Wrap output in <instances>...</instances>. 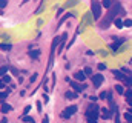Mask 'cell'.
<instances>
[{"label": "cell", "instance_id": "obj_1", "mask_svg": "<svg viewBox=\"0 0 132 123\" xmlns=\"http://www.w3.org/2000/svg\"><path fill=\"white\" fill-rule=\"evenodd\" d=\"M120 9H121V5H120V3H112V6L109 8V12H108L106 19L101 22L100 28H101V29H106V28H109L111 22H114V19L118 16V11H120Z\"/></svg>", "mask_w": 132, "mask_h": 123}, {"label": "cell", "instance_id": "obj_2", "mask_svg": "<svg viewBox=\"0 0 132 123\" xmlns=\"http://www.w3.org/2000/svg\"><path fill=\"white\" fill-rule=\"evenodd\" d=\"M100 116V108L95 105V102H92L89 106H88V111H86V117L88 119H92V120H97Z\"/></svg>", "mask_w": 132, "mask_h": 123}, {"label": "cell", "instance_id": "obj_3", "mask_svg": "<svg viewBox=\"0 0 132 123\" xmlns=\"http://www.w3.org/2000/svg\"><path fill=\"white\" fill-rule=\"evenodd\" d=\"M91 14H92V19L94 20H98L100 17H101V3H100L98 0H92L91 2Z\"/></svg>", "mask_w": 132, "mask_h": 123}, {"label": "cell", "instance_id": "obj_4", "mask_svg": "<svg viewBox=\"0 0 132 123\" xmlns=\"http://www.w3.org/2000/svg\"><path fill=\"white\" fill-rule=\"evenodd\" d=\"M60 40H62V35H60V37H55V39L52 40V45H51V54H49V62H48V69H51V68H52L54 56H55V48H57V45L60 43Z\"/></svg>", "mask_w": 132, "mask_h": 123}, {"label": "cell", "instance_id": "obj_5", "mask_svg": "<svg viewBox=\"0 0 132 123\" xmlns=\"http://www.w3.org/2000/svg\"><path fill=\"white\" fill-rule=\"evenodd\" d=\"M66 82H69V85L72 86V89L75 92H83L86 89V85L81 82V83H78V82H74V80H69V77H66Z\"/></svg>", "mask_w": 132, "mask_h": 123}, {"label": "cell", "instance_id": "obj_6", "mask_svg": "<svg viewBox=\"0 0 132 123\" xmlns=\"http://www.w3.org/2000/svg\"><path fill=\"white\" fill-rule=\"evenodd\" d=\"M77 109H78V108H77L75 105H72V106H68L65 111L62 112V117H63V119H69V117H72V116L77 112Z\"/></svg>", "mask_w": 132, "mask_h": 123}, {"label": "cell", "instance_id": "obj_7", "mask_svg": "<svg viewBox=\"0 0 132 123\" xmlns=\"http://www.w3.org/2000/svg\"><path fill=\"white\" fill-rule=\"evenodd\" d=\"M103 82H104L103 74H92V83H94V88H100Z\"/></svg>", "mask_w": 132, "mask_h": 123}, {"label": "cell", "instance_id": "obj_8", "mask_svg": "<svg viewBox=\"0 0 132 123\" xmlns=\"http://www.w3.org/2000/svg\"><path fill=\"white\" fill-rule=\"evenodd\" d=\"M112 72H114V77H115V79H118V80H121V82H126V79H128V77H126V75L123 74V71H118V69H114Z\"/></svg>", "mask_w": 132, "mask_h": 123}, {"label": "cell", "instance_id": "obj_9", "mask_svg": "<svg viewBox=\"0 0 132 123\" xmlns=\"http://www.w3.org/2000/svg\"><path fill=\"white\" fill-rule=\"evenodd\" d=\"M74 79H75L77 82H85L86 75H85V72H83V71H77V72L74 74Z\"/></svg>", "mask_w": 132, "mask_h": 123}, {"label": "cell", "instance_id": "obj_10", "mask_svg": "<svg viewBox=\"0 0 132 123\" xmlns=\"http://www.w3.org/2000/svg\"><path fill=\"white\" fill-rule=\"evenodd\" d=\"M100 111H101V117H103L104 120H108V119H111V117H112L111 109H106V108H104V109H100Z\"/></svg>", "mask_w": 132, "mask_h": 123}, {"label": "cell", "instance_id": "obj_11", "mask_svg": "<svg viewBox=\"0 0 132 123\" xmlns=\"http://www.w3.org/2000/svg\"><path fill=\"white\" fill-rule=\"evenodd\" d=\"M9 111H12V106L8 105V103H2V112L3 114H8Z\"/></svg>", "mask_w": 132, "mask_h": 123}, {"label": "cell", "instance_id": "obj_12", "mask_svg": "<svg viewBox=\"0 0 132 123\" xmlns=\"http://www.w3.org/2000/svg\"><path fill=\"white\" fill-rule=\"evenodd\" d=\"M65 97L66 98H69V100H74V98H77V92L75 91H68L65 94Z\"/></svg>", "mask_w": 132, "mask_h": 123}, {"label": "cell", "instance_id": "obj_13", "mask_svg": "<svg viewBox=\"0 0 132 123\" xmlns=\"http://www.w3.org/2000/svg\"><path fill=\"white\" fill-rule=\"evenodd\" d=\"M114 25H115L118 29H121V28H123V20L118 19V17H115V19H114Z\"/></svg>", "mask_w": 132, "mask_h": 123}, {"label": "cell", "instance_id": "obj_14", "mask_svg": "<svg viewBox=\"0 0 132 123\" xmlns=\"http://www.w3.org/2000/svg\"><path fill=\"white\" fill-rule=\"evenodd\" d=\"M123 42H125V40H118V42H114V43L111 45V48H112V49L117 52V51H118V48H120V45H121Z\"/></svg>", "mask_w": 132, "mask_h": 123}, {"label": "cell", "instance_id": "obj_15", "mask_svg": "<svg viewBox=\"0 0 132 123\" xmlns=\"http://www.w3.org/2000/svg\"><path fill=\"white\" fill-rule=\"evenodd\" d=\"M38 56H40V51H38V49H32V51H29V57H32V59H38Z\"/></svg>", "mask_w": 132, "mask_h": 123}, {"label": "cell", "instance_id": "obj_16", "mask_svg": "<svg viewBox=\"0 0 132 123\" xmlns=\"http://www.w3.org/2000/svg\"><path fill=\"white\" fill-rule=\"evenodd\" d=\"M112 0H101V6H104V8H111L112 6Z\"/></svg>", "mask_w": 132, "mask_h": 123}, {"label": "cell", "instance_id": "obj_17", "mask_svg": "<svg viewBox=\"0 0 132 123\" xmlns=\"http://www.w3.org/2000/svg\"><path fill=\"white\" fill-rule=\"evenodd\" d=\"M115 91L118 92V94H125V88H123V85H115Z\"/></svg>", "mask_w": 132, "mask_h": 123}, {"label": "cell", "instance_id": "obj_18", "mask_svg": "<svg viewBox=\"0 0 132 123\" xmlns=\"http://www.w3.org/2000/svg\"><path fill=\"white\" fill-rule=\"evenodd\" d=\"M11 48H12V46H11L9 43H8V45H6V43H0V49H3V51H9Z\"/></svg>", "mask_w": 132, "mask_h": 123}, {"label": "cell", "instance_id": "obj_19", "mask_svg": "<svg viewBox=\"0 0 132 123\" xmlns=\"http://www.w3.org/2000/svg\"><path fill=\"white\" fill-rule=\"evenodd\" d=\"M83 72H85V75H86V77H89V75H92V69H91L89 66H86V68L83 69Z\"/></svg>", "mask_w": 132, "mask_h": 123}, {"label": "cell", "instance_id": "obj_20", "mask_svg": "<svg viewBox=\"0 0 132 123\" xmlns=\"http://www.w3.org/2000/svg\"><path fill=\"white\" fill-rule=\"evenodd\" d=\"M125 120L128 123H132V114L131 112H126V114H125Z\"/></svg>", "mask_w": 132, "mask_h": 123}, {"label": "cell", "instance_id": "obj_21", "mask_svg": "<svg viewBox=\"0 0 132 123\" xmlns=\"http://www.w3.org/2000/svg\"><path fill=\"white\" fill-rule=\"evenodd\" d=\"M23 122L25 123H35L32 117H28V116H23Z\"/></svg>", "mask_w": 132, "mask_h": 123}, {"label": "cell", "instance_id": "obj_22", "mask_svg": "<svg viewBox=\"0 0 132 123\" xmlns=\"http://www.w3.org/2000/svg\"><path fill=\"white\" fill-rule=\"evenodd\" d=\"M6 72H8V66H2V68H0V77L5 75Z\"/></svg>", "mask_w": 132, "mask_h": 123}, {"label": "cell", "instance_id": "obj_23", "mask_svg": "<svg viewBox=\"0 0 132 123\" xmlns=\"http://www.w3.org/2000/svg\"><path fill=\"white\" fill-rule=\"evenodd\" d=\"M77 3H78V0H71V2H68V3H66V8L74 6V5H77Z\"/></svg>", "mask_w": 132, "mask_h": 123}, {"label": "cell", "instance_id": "obj_24", "mask_svg": "<svg viewBox=\"0 0 132 123\" xmlns=\"http://www.w3.org/2000/svg\"><path fill=\"white\" fill-rule=\"evenodd\" d=\"M8 97V92H0V103H3V100Z\"/></svg>", "mask_w": 132, "mask_h": 123}, {"label": "cell", "instance_id": "obj_25", "mask_svg": "<svg viewBox=\"0 0 132 123\" xmlns=\"http://www.w3.org/2000/svg\"><path fill=\"white\" fill-rule=\"evenodd\" d=\"M123 26L131 28V26H132V20H131V19H129V20H125V22H123Z\"/></svg>", "mask_w": 132, "mask_h": 123}, {"label": "cell", "instance_id": "obj_26", "mask_svg": "<svg viewBox=\"0 0 132 123\" xmlns=\"http://www.w3.org/2000/svg\"><path fill=\"white\" fill-rule=\"evenodd\" d=\"M2 77H3V83H9V82H11V77H9V75L5 74V75H2Z\"/></svg>", "mask_w": 132, "mask_h": 123}, {"label": "cell", "instance_id": "obj_27", "mask_svg": "<svg viewBox=\"0 0 132 123\" xmlns=\"http://www.w3.org/2000/svg\"><path fill=\"white\" fill-rule=\"evenodd\" d=\"M125 95H126V100L132 98V91H131V89H129V91H125Z\"/></svg>", "mask_w": 132, "mask_h": 123}, {"label": "cell", "instance_id": "obj_28", "mask_svg": "<svg viewBox=\"0 0 132 123\" xmlns=\"http://www.w3.org/2000/svg\"><path fill=\"white\" fill-rule=\"evenodd\" d=\"M97 68H98L100 71H104V69H106V65H104V63H98V66H97Z\"/></svg>", "mask_w": 132, "mask_h": 123}, {"label": "cell", "instance_id": "obj_29", "mask_svg": "<svg viewBox=\"0 0 132 123\" xmlns=\"http://www.w3.org/2000/svg\"><path fill=\"white\" fill-rule=\"evenodd\" d=\"M8 5V0H0V8H5Z\"/></svg>", "mask_w": 132, "mask_h": 123}, {"label": "cell", "instance_id": "obj_30", "mask_svg": "<svg viewBox=\"0 0 132 123\" xmlns=\"http://www.w3.org/2000/svg\"><path fill=\"white\" fill-rule=\"evenodd\" d=\"M106 91H103V92H100V95H98V98H106Z\"/></svg>", "mask_w": 132, "mask_h": 123}, {"label": "cell", "instance_id": "obj_31", "mask_svg": "<svg viewBox=\"0 0 132 123\" xmlns=\"http://www.w3.org/2000/svg\"><path fill=\"white\" fill-rule=\"evenodd\" d=\"M29 111H31V106H26V108H25V111H23V116H26Z\"/></svg>", "mask_w": 132, "mask_h": 123}, {"label": "cell", "instance_id": "obj_32", "mask_svg": "<svg viewBox=\"0 0 132 123\" xmlns=\"http://www.w3.org/2000/svg\"><path fill=\"white\" fill-rule=\"evenodd\" d=\"M89 100H91V102H97V100H98V97H95V95H91V97H89Z\"/></svg>", "mask_w": 132, "mask_h": 123}, {"label": "cell", "instance_id": "obj_33", "mask_svg": "<svg viewBox=\"0 0 132 123\" xmlns=\"http://www.w3.org/2000/svg\"><path fill=\"white\" fill-rule=\"evenodd\" d=\"M37 109H38V112H42V103L40 102H37Z\"/></svg>", "mask_w": 132, "mask_h": 123}, {"label": "cell", "instance_id": "obj_34", "mask_svg": "<svg viewBox=\"0 0 132 123\" xmlns=\"http://www.w3.org/2000/svg\"><path fill=\"white\" fill-rule=\"evenodd\" d=\"M115 123H120V114L115 116Z\"/></svg>", "mask_w": 132, "mask_h": 123}, {"label": "cell", "instance_id": "obj_35", "mask_svg": "<svg viewBox=\"0 0 132 123\" xmlns=\"http://www.w3.org/2000/svg\"><path fill=\"white\" fill-rule=\"evenodd\" d=\"M35 79H37V74H34L32 77H31V79H29V80H31V83H32L34 80H35Z\"/></svg>", "mask_w": 132, "mask_h": 123}, {"label": "cell", "instance_id": "obj_36", "mask_svg": "<svg viewBox=\"0 0 132 123\" xmlns=\"http://www.w3.org/2000/svg\"><path fill=\"white\" fill-rule=\"evenodd\" d=\"M43 100H45V103H46V102H48V100H49V97H48V95H46V94H45V95H43Z\"/></svg>", "mask_w": 132, "mask_h": 123}, {"label": "cell", "instance_id": "obj_37", "mask_svg": "<svg viewBox=\"0 0 132 123\" xmlns=\"http://www.w3.org/2000/svg\"><path fill=\"white\" fill-rule=\"evenodd\" d=\"M42 123H49V119H48V117H45V119H43V122Z\"/></svg>", "mask_w": 132, "mask_h": 123}, {"label": "cell", "instance_id": "obj_38", "mask_svg": "<svg viewBox=\"0 0 132 123\" xmlns=\"http://www.w3.org/2000/svg\"><path fill=\"white\" fill-rule=\"evenodd\" d=\"M88 123H97V120H92V119H88Z\"/></svg>", "mask_w": 132, "mask_h": 123}, {"label": "cell", "instance_id": "obj_39", "mask_svg": "<svg viewBox=\"0 0 132 123\" xmlns=\"http://www.w3.org/2000/svg\"><path fill=\"white\" fill-rule=\"evenodd\" d=\"M3 86H5V83H3V82H0V89H3Z\"/></svg>", "mask_w": 132, "mask_h": 123}, {"label": "cell", "instance_id": "obj_40", "mask_svg": "<svg viewBox=\"0 0 132 123\" xmlns=\"http://www.w3.org/2000/svg\"><path fill=\"white\" fill-rule=\"evenodd\" d=\"M128 103H129V105L132 106V98H129V100H128Z\"/></svg>", "mask_w": 132, "mask_h": 123}, {"label": "cell", "instance_id": "obj_41", "mask_svg": "<svg viewBox=\"0 0 132 123\" xmlns=\"http://www.w3.org/2000/svg\"><path fill=\"white\" fill-rule=\"evenodd\" d=\"M129 111H131V114H132V106H131V109H129Z\"/></svg>", "mask_w": 132, "mask_h": 123}, {"label": "cell", "instance_id": "obj_42", "mask_svg": "<svg viewBox=\"0 0 132 123\" xmlns=\"http://www.w3.org/2000/svg\"><path fill=\"white\" fill-rule=\"evenodd\" d=\"M131 65H132V59H131Z\"/></svg>", "mask_w": 132, "mask_h": 123}]
</instances>
